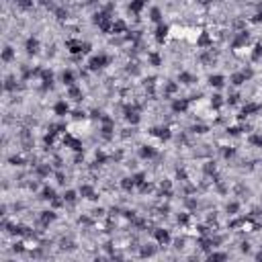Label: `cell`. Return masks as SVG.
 <instances>
[{
    "label": "cell",
    "mask_w": 262,
    "mask_h": 262,
    "mask_svg": "<svg viewBox=\"0 0 262 262\" xmlns=\"http://www.w3.org/2000/svg\"><path fill=\"white\" fill-rule=\"evenodd\" d=\"M2 60H4V62L12 60V49H10V47H6V49H4V53H2Z\"/></svg>",
    "instance_id": "4fadbf2b"
},
{
    "label": "cell",
    "mask_w": 262,
    "mask_h": 262,
    "mask_svg": "<svg viewBox=\"0 0 262 262\" xmlns=\"http://www.w3.org/2000/svg\"><path fill=\"white\" fill-rule=\"evenodd\" d=\"M62 78H64V82H66V84H72V80H74L72 72H64V76H62Z\"/></svg>",
    "instance_id": "5bb4252c"
},
{
    "label": "cell",
    "mask_w": 262,
    "mask_h": 262,
    "mask_svg": "<svg viewBox=\"0 0 262 262\" xmlns=\"http://www.w3.org/2000/svg\"><path fill=\"white\" fill-rule=\"evenodd\" d=\"M156 240H158V242H162V244H166V242L170 240V235H168V231L158 229V231H156Z\"/></svg>",
    "instance_id": "7a4b0ae2"
},
{
    "label": "cell",
    "mask_w": 262,
    "mask_h": 262,
    "mask_svg": "<svg viewBox=\"0 0 262 262\" xmlns=\"http://www.w3.org/2000/svg\"><path fill=\"white\" fill-rule=\"evenodd\" d=\"M180 80L184 84H190V82H193V76H190V74H180Z\"/></svg>",
    "instance_id": "ac0fdd59"
},
{
    "label": "cell",
    "mask_w": 262,
    "mask_h": 262,
    "mask_svg": "<svg viewBox=\"0 0 262 262\" xmlns=\"http://www.w3.org/2000/svg\"><path fill=\"white\" fill-rule=\"evenodd\" d=\"M64 199H66V201H74V199H76V193H74V190H68V193L64 195Z\"/></svg>",
    "instance_id": "ffe728a7"
},
{
    "label": "cell",
    "mask_w": 262,
    "mask_h": 262,
    "mask_svg": "<svg viewBox=\"0 0 262 262\" xmlns=\"http://www.w3.org/2000/svg\"><path fill=\"white\" fill-rule=\"evenodd\" d=\"M43 199H53V190L51 188H45L43 190Z\"/></svg>",
    "instance_id": "44dd1931"
},
{
    "label": "cell",
    "mask_w": 262,
    "mask_h": 262,
    "mask_svg": "<svg viewBox=\"0 0 262 262\" xmlns=\"http://www.w3.org/2000/svg\"><path fill=\"white\" fill-rule=\"evenodd\" d=\"M227 211H229V213H235V211H237V203H231V205H227Z\"/></svg>",
    "instance_id": "4316f807"
},
{
    "label": "cell",
    "mask_w": 262,
    "mask_h": 262,
    "mask_svg": "<svg viewBox=\"0 0 262 262\" xmlns=\"http://www.w3.org/2000/svg\"><path fill=\"white\" fill-rule=\"evenodd\" d=\"M154 254V248H144L141 250V256H152Z\"/></svg>",
    "instance_id": "7402d4cb"
},
{
    "label": "cell",
    "mask_w": 262,
    "mask_h": 262,
    "mask_svg": "<svg viewBox=\"0 0 262 262\" xmlns=\"http://www.w3.org/2000/svg\"><path fill=\"white\" fill-rule=\"evenodd\" d=\"M152 133H154V135H160V137H164V139H166V137H170L168 129H152Z\"/></svg>",
    "instance_id": "52a82bcc"
},
{
    "label": "cell",
    "mask_w": 262,
    "mask_h": 262,
    "mask_svg": "<svg viewBox=\"0 0 262 262\" xmlns=\"http://www.w3.org/2000/svg\"><path fill=\"white\" fill-rule=\"evenodd\" d=\"M256 258H258V260H262V252H258V254H256Z\"/></svg>",
    "instance_id": "4dcf8cb0"
},
{
    "label": "cell",
    "mask_w": 262,
    "mask_h": 262,
    "mask_svg": "<svg viewBox=\"0 0 262 262\" xmlns=\"http://www.w3.org/2000/svg\"><path fill=\"white\" fill-rule=\"evenodd\" d=\"M152 18H154V21H160V10H158V8L152 10Z\"/></svg>",
    "instance_id": "d4e9b609"
},
{
    "label": "cell",
    "mask_w": 262,
    "mask_h": 262,
    "mask_svg": "<svg viewBox=\"0 0 262 262\" xmlns=\"http://www.w3.org/2000/svg\"><path fill=\"white\" fill-rule=\"evenodd\" d=\"M209 43V37L207 35H201V39H199V45H207Z\"/></svg>",
    "instance_id": "484cf974"
},
{
    "label": "cell",
    "mask_w": 262,
    "mask_h": 262,
    "mask_svg": "<svg viewBox=\"0 0 262 262\" xmlns=\"http://www.w3.org/2000/svg\"><path fill=\"white\" fill-rule=\"evenodd\" d=\"M186 109V101H176L174 103V111L178 113V111H184Z\"/></svg>",
    "instance_id": "9c48e42d"
},
{
    "label": "cell",
    "mask_w": 262,
    "mask_h": 262,
    "mask_svg": "<svg viewBox=\"0 0 262 262\" xmlns=\"http://www.w3.org/2000/svg\"><path fill=\"white\" fill-rule=\"evenodd\" d=\"M80 193L86 195L88 199H92V188H90V186H82V188H80Z\"/></svg>",
    "instance_id": "9a60e30c"
},
{
    "label": "cell",
    "mask_w": 262,
    "mask_h": 262,
    "mask_svg": "<svg viewBox=\"0 0 262 262\" xmlns=\"http://www.w3.org/2000/svg\"><path fill=\"white\" fill-rule=\"evenodd\" d=\"M144 2H146V0H133V2H131V10L133 12H139L141 6H144Z\"/></svg>",
    "instance_id": "277c9868"
},
{
    "label": "cell",
    "mask_w": 262,
    "mask_h": 262,
    "mask_svg": "<svg viewBox=\"0 0 262 262\" xmlns=\"http://www.w3.org/2000/svg\"><path fill=\"white\" fill-rule=\"evenodd\" d=\"M211 86H221L223 84V76H211Z\"/></svg>",
    "instance_id": "8992f818"
},
{
    "label": "cell",
    "mask_w": 262,
    "mask_h": 262,
    "mask_svg": "<svg viewBox=\"0 0 262 262\" xmlns=\"http://www.w3.org/2000/svg\"><path fill=\"white\" fill-rule=\"evenodd\" d=\"M211 260H225V254H211Z\"/></svg>",
    "instance_id": "603a6c76"
},
{
    "label": "cell",
    "mask_w": 262,
    "mask_h": 262,
    "mask_svg": "<svg viewBox=\"0 0 262 262\" xmlns=\"http://www.w3.org/2000/svg\"><path fill=\"white\" fill-rule=\"evenodd\" d=\"M18 6L21 8H31L33 6V0H18Z\"/></svg>",
    "instance_id": "7c38bea8"
},
{
    "label": "cell",
    "mask_w": 262,
    "mask_h": 262,
    "mask_svg": "<svg viewBox=\"0 0 262 262\" xmlns=\"http://www.w3.org/2000/svg\"><path fill=\"white\" fill-rule=\"evenodd\" d=\"M37 47H39L37 39H29V41H27V51H29V53H35V51H37Z\"/></svg>",
    "instance_id": "3957f363"
},
{
    "label": "cell",
    "mask_w": 262,
    "mask_h": 262,
    "mask_svg": "<svg viewBox=\"0 0 262 262\" xmlns=\"http://www.w3.org/2000/svg\"><path fill=\"white\" fill-rule=\"evenodd\" d=\"M152 64H160V57L158 55H152Z\"/></svg>",
    "instance_id": "f546056e"
},
{
    "label": "cell",
    "mask_w": 262,
    "mask_h": 262,
    "mask_svg": "<svg viewBox=\"0 0 262 262\" xmlns=\"http://www.w3.org/2000/svg\"><path fill=\"white\" fill-rule=\"evenodd\" d=\"M123 29H125V23H123V21H117L115 25H113V31H115V33H121Z\"/></svg>",
    "instance_id": "ba28073f"
},
{
    "label": "cell",
    "mask_w": 262,
    "mask_h": 262,
    "mask_svg": "<svg viewBox=\"0 0 262 262\" xmlns=\"http://www.w3.org/2000/svg\"><path fill=\"white\" fill-rule=\"evenodd\" d=\"M250 141H252L254 146H260V148H262V135H252Z\"/></svg>",
    "instance_id": "8fae6325"
},
{
    "label": "cell",
    "mask_w": 262,
    "mask_h": 262,
    "mask_svg": "<svg viewBox=\"0 0 262 262\" xmlns=\"http://www.w3.org/2000/svg\"><path fill=\"white\" fill-rule=\"evenodd\" d=\"M141 156H144V158H152L154 156V150L152 148H144V150H141Z\"/></svg>",
    "instance_id": "e0dca14e"
},
{
    "label": "cell",
    "mask_w": 262,
    "mask_h": 262,
    "mask_svg": "<svg viewBox=\"0 0 262 262\" xmlns=\"http://www.w3.org/2000/svg\"><path fill=\"white\" fill-rule=\"evenodd\" d=\"M70 94H72V96H80V90L78 88H70Z\"/></svg>",
    "instance_id": "83f0119b"
},
{
    "label": "cell",
    "mask_w": 262,
    "mask_h": 262,
    "mask_svg": "<svg viewBox=\"0 0 262 262\" xmlns=\"http://www.w3.org/2000/svg\"><path fill=\"white\" fill-rule=\"evenodd\" d=\"M55 113H57V115H66V113H68V105H66V103H57V105H55Z\"/></svg>",
    "instance_id": "5b68a950"
},
{
    "label": "cell",
    "mask_w": 262,
    "mask_h": 262,
    "mask_svg": "<svg viewBox=\"0 0 262 262\" xmlns=\"http://www.w3.org/2000/svg\"><path fill=\"white\" fill-rule=\"evenodd\" d=\"M107 64H109V57H107V55H96V57L90 60V68H92V70H99V68H103V66H107Z\"/></svg>",
    "instance_id": "6da1fadb"
},
{
    "label": "cell",
    "mask_w": 262,
    "mask_h": 262,
    "mask_svg": "<svg viewBox=\"0 0 262 262\" xmlns=\"http://www.w3.org/2000/svg\"><path fill=\"white\" fill-rule=\"evenodd\" d=\"M133 182H135V184H141V182H144V174H135Z\"/></svg>",
    "instance_id": "cb8c5ba5"
},
{
    "label": "cell",
    "mask_w": 262,
    "mask_h": 262,
    "mask_svg": "<svg viewBox=\"0 0 262 262\" xmlns=\"http://www.w3.org/2000/svg\"><path fill=\"white\" fill-rule=\"evenodd\" d=\"M231 80H233V84H242V82L246 80V76H244V74H235Z\"/></svg>",
    "instance_id": "2e32d148"
},
{
    "label": "cell",
    "mask_w": 262,
    "mask_h": 262,
    "mask_svg": "<svg viewBox=\"0 0 262 262\" xmlns=\"http://www.w3.org/2000/svg\"><path fill=\"white\" fill-rule=\"evenodd\" d=\"M166 31H168V27H166V25H160V27H158V39H160V41L164 39V35H166Z\"/></svg>",
    "instance_id": "30bf717a"
},
{
    "label": "cell",
    "mask_w": 262,
    "mask_h": 262,
    "mask_svg": "<svg viewBox=\"0 0 262 262\" xmlns=\"http://www.w3.org/2000/svg\"><path fill=\"white\" fill-rule=\"evenodd\" d=\"M53 217H55V215H53V213H51V211H45V215H43V223H47V221H51Z\"/></svg>",
    "instance_id": "d6986e66"
},
{
    "label": "cell",
    "mask_w": 262,
    "mask_h": 262,
    "mask_svg": "<svg viewBox=\"0 0 262 262\" xmlns=\"http://www.w3.org/2000/svg\"><path fill=\"white\" fill-rule=\"evenodd\" d=\"M41 4H45V6H47V4H49V0H41Z\"/></svg>",
    "instance_id": "1f68e13d"
},
{
    "label": "cell",
    "mask_w": 262,
    "mask_h": 262,
    "mask_svg": "<svg viewBox=\"0 0 262 262\" xmlns=\"http://www.w3.org/2000/svg\"><path fill=\"white\" fill-rule=\"evenodd\" d=\"M213 105L219 107V105H221V96H213Z\"/></svg>",
    "instance_id": "f1b7e54d"
}]
</instances>
